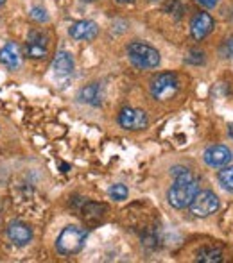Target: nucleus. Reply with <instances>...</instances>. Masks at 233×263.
<instances>
[{
    "label": "nucleus",
    "mask_w": 233,
    "mask_h": 263,
    "mask_svg": "<svg viewBox=\"0 0 233 263\" xmlns=\"http://www.w3.org/2000/svg\"><path fill=\"white\" fill-rule=\"evenodd\" d=\"M171 174L174 176V184L167 194V201L172 208L185 210L199 192V181L192 176V172L185 166H172Z\"/></svg>",
    "instance_id": "obj_1"
},
{
    "label": "nucleus",
    "mask_w": 233,
    "mask_h": 263,
    "mask_svg": "<svg viewBox=\"0 0 233 263\" xmlns=\"http://www.w3.org/2000/svg\"><path fill=\"white\" fill-rule=\"evenodd\" d=\"M88 238V231L79 226H66L61 233H59L56 240V251L61 256H72L77 254L84 247Z\"/></svg>",
    "instance_id": "obj_2"
},
{
    "label": "nucleus",
    "mask_w": 233,
    "mask_h": 263,
    "mask_svg": "<svg viewBox=\"0 0 233 263\" xmlns=\"http://www.w3.org/2000/svg\"><path fill=\"white\" fill-rule=\"evenodd\" d=\"M128 58L136 68L142 70H153L160 65L162 58L160 52L153 45L144 42H133L128 45Z\"/></svg>",
    "instance_id": "obj_3"
},
{
    "label": "nucleus",
    "mask_w": 233,
    "mask_h": 263,
    "mask_svg": "<svg viewBox=\"0 0 233 263\" xmlns=\"http://www.w3.org/2000/svg\"><path fill=\"white\" fill-rule=\"evenodd\" d=\"M180 91V79L176 73L165 72L151 81V95L156 101H171Z\"/></svg>",
    "instance_id": "obj_4"
},
{
    "label": "nucleus",
    "mask_w": 233,
    "mask_h": 263,
    "mask_svg": "<svg viewBox=\"0 0 233 263\" xmlns=\"http://www.w3.org/2000/svg\"><path fill=\"white\" fill-rule=\"evenodd\" d=\"M219 206H221L219 197H217L213 192L205 190V192H198V194H195V197L192 199L188 208H190V213L194 215V217L205 218L216 213V211L219 210Z\"/></svg>",
    "instance_id": "obj_5"
},
{
    "label": "nucleus",
    "mask_w": 233,
    "mask_h": 263,
    "mask_svg": "<svg viewBox=\"0 0 233 263\" xmlns=\"http://www.w3.org/2000/svg\"><path fill=\"white\" fill-rule=\"evenodd\" d=\"M118 125L126 131H142L149 125V117L138 107H124L118 113Z\"/></svg>",
    "instance_id": "obj_6"
},
{
    "label": "nucleus",
    "mask_w": 233,
    "mask_h": 263,
    "mask_svg": "<svg viewBox=\"0 0 233 263\" xmlns=\"http://www.w3.org/2000/svg\"><path fill=\"white\" fill-rule=\"evenodd\" d=\"M25 54H27L31 59L47 58V54H49V42H47V36L38 31L29 32L27 43H25Z\"/></svg>",
    "instance_id": "obj_7"
},
{
    "label": "nucleus",
    "mask_w": 233,
    "mask_h": 263,
    "mask_svg": "<svg viewBox=\"0 0 233 263\" xmlns=\"http://www.w3.org/2000/svg\"><path fill=\"white\" fill-rule=\"evenodd\" d=\"M203 159L212 168H223V166H226L233 159V153L224 145H212L205 151Z\"/></svg>",
    "instance_id": "obj_8"
},
{
    "label": "nucleus",
    "mask_w": 233,
    "mask_h": 263,
    "mask_svg": "<svg viewBox=\"0 0 233 263\" xmlns=\"http://www.w3.org/2000/svg\"><path fill=\"white\" fill-rule=\"evenodd\" d=\"M68 34L72 36V40H77V42H94L99 34V27L92 20H79L70 25Z\"/></svg>",
    "instance_id": "obj_9"
},
{
    "label": "nucleus",
    "mask_w": 233,
    "mask_h": 263,
    "mask_svg": "<svg viewBox=\"0 0 233 263\" xmlns=\"http://www.w3.org/2000/svg\"><path fill=\"white\" fill-rule=\"evenodd\" d=\"M213 29V18L208 13H195L190 22V34L194 40L201 42L212 32Z\"/></svg>",
    "instance_id": "obj_10"
},
{
    "label": "nucleus",
    "mask_w": 233,
    "mask_h": 263,
    "mask_svg": "<svg viewBox=\"0 0 233 263\" xmlns=\"http://www.w3.org/2000/svg\"><path fill=\"white\" fill-rule=\"evenodd\" d=\"M7 238H9L14 246L24 247L32 240V229L29 228L27 224H24V222L14 220L7 226Z\"/></svg>",
    "instance_id": "obj_11"
},
{
    "label": "nucleus",
    "mask_w": 233,
    "mask_h": 263,
    "mask_svg": "<svg viewBox=\"0 0 233 263\" xmlns=\"http://www.w3.org/2000/svg\"><path fill=\"white\" fill-rule=\"evenodd\" d=\"M0 63L9 70H18L22 66V55L16 43L9 42L0 49Z\"/></svg>",
    "instance_id": "obj_12"
},
{
    "label": "nucleus",
    "mask_w": 233,
    "mask_h": 263,
    "mask_svg": "<svg viewBox=\"0 0 233 263\" xmlns=\"http://www.w3.org/2000/svg\"><path fill=\"white\" fill-rule=\"evenodd\" d=\"M74 68H76V63H74L72 54H68L66 50H59V52L54 55L52 61V70L58 77H68L74 73Z\"/></svg>",
    "instance_id": "obj_13"
},
{
    "label": "nucleus",
    "mask_w": 233,
    "mask_h": 263,
    "mask_svg": "<svg viewBox=\"0 0 233 263\" xmlns=\"http://www.w3.org/2000/svg\"><path fill=\"white\" fill-rule=\"evenodd\" d=\"M102 88L101 84L97 83H92L88 84V86H84L83 90L79 91V95H77V99H79L81 102H84V104H90V106H101L102 104Z\"/></svg>",
    "instance_id": "obj_14"
},
{
    "label": "nucleus",
    "mask_w": 233,
    "mask_h": 263,
    "mask_svg": "<svg viewBox=\"0 0 233 263\" xmlns=\"http://www.w3.org/2000/svg\"><path fill=\"white\" fill-rule=\"evenodd\" d=\"M102 211H106V206L104 204H97V202H86L84 204V208H83V217H84V220H88V222H97V220H101V217L104 213Z\"/></svg>",
    "instance_id": "obj_15"
},
{
    "label": "nucleus",
    "mask_w": 233,
    "mask_h": 263,
    "mask_svg": "<svg viewBox=\"0 0 233 263\" xmlns=\"http://www.w3.org/2000/svg\"><path fill=\"white\" fill-rule=\"evenodd\" d=\"M198 261L203 263H221L223 261V253L213 247H205L198 253Z\"/></svg>",
    "instance_id": "obj_16"
},
{
    "label": "nucleus",
    "mask_w": 233,
    "mask_h": 263,
    "mask_svg": "<svg viewBox=\"0 0 233 263\" xmlns=\"http://www.w3.org/2000/svg\"><path fill=\"white\" fill-rule=\"evenodd\" d=\"M217 179H219L221 188H224L226 192L233 194V165L224 166L219 172V176H217Z\"/></svg>",
    "instance_id": "obj_17"
},
{
    "label": "nucleus",
    "mask_w": 233,
    "mask_h": 263,
    "mask_svg": "<svg viewBox=\"0 0 233 263\" xmlns=\"http://www.w3.org/2000/svg\"><path fill=\"white\" fill-rule=\"evenodd\" d=\"M128 194H129V190H128V186L126 184H113L112 188H110V197L113 199V201H126L128 199Z\"/></svg>",
    "instance_id": "obj_18"
},
{
    "label": "nucleus",
    "mask_w": 233,
    "mask_h": 263,
    "mask_svg": "<svg viewBox=\"0 0 233 263\" xmlns=\"http://www.w3.org/2000/svg\"><path fill=\"white\" fill-rule=\"evenodd\" d=\"M29 16H31L34 22H38V24H43V22L49 20V14H47V11L43 9V7H40V6L32 7V9L29 11Z\"/></svg>",
    "instance_id": "obj_19"
},
{
    "label": "nucleus",
    "mask_w": 233,
    "mask_h": 263,
    "mask_svg": "<svg viewBox=\"0 0 233 263\" xmlns=\"http://www.w3.org/2000/svg\"><path fill=\"white\" fill-rule=\"evenodd\" d=\"M219 54H221V58H224V59H233V36L231 38H226L221 43Z\"/></svg>",
    "instance_id": "obj_20"
},
{
    "label": "nucleus",
    "mask_w": 233,
    "mask_h": 263,
    "mask_svg": "<svg viewBox=\"0 0 233 263\" xmlns=\"http://www.w3.org/2000/svg\"><path fill=\"white\" fill-rule=\"evenodd\" d=\"M203 55H205L203 52H198V50H192L190 55L187 58V61H188V63H195V65H199V63L205 61V58H203Z\"/></svg>",
    "instance_id": "obj_21"
},
{
    "label": "nucleus",
    "mask_w": 233,
    "mask_h": 263,
    "mask_svg": "<svg viewBox=\"0 0 233 263\" xmlns=\"http://www.w3.org/2000/svg\"><path fill=\"white\" fill-rule=\"evenodd\" d=\"M201 7H206V9H213V7L219 4V0H195Z\"/></svg>",
    "instance_id": "obj_22"
},
{
    "label": "nucleus",
    "mask_w": 233,
    "mask_h": 263,
    "mask_svg": "<svg viewBox=\"0 0 233 263\" xmlns=\"http://www.w3.org/2000/svg\"><path fill=\"white\" fill-rule=\"evenodd\" d=\"M228 135H230V138L233 140V124L228 125Z\"/></svg>",
    "instance_id": "obj_23"
},
{
    "label": "nucleus",
    "mask_w": 233,
    "mask_h": 263,
    "mask_svg": "<svg viewBox=\"0 0 233 263\" xmlns=\"http://www.w3.org/2000/svg\"><path fill=\"white\" fill-rule=\"evenodd\" d=\"M118 4H129V2H135V0H117Z\"/></svg>",
    "instance_id": "obj_24"
},
{
    "label": "nucleus",
    "mask_w": 233,
    "mask_h": 263,
    "mask_svg": "<svg viewBox=\"0 0 233 263\" xmlns=\"http://www.w3.org/2000/svg\"><path fill=\"white\" fill-rule=\"evenodd\" d=\"M4 2H6V0H0V6H4Z\"/></svg>",
    "instance_id": "obj_25"
}]
</instances>
